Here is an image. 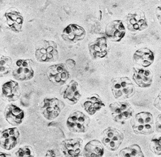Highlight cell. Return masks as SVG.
Instances as JSON below:
<instances>
[{
  "label": "cell",
  "mask_w": 161,
  "mask_h": 157,
  "mask_svg": "<svg viewBox=\"0 0 161 157\" xmlns=\"http://www.w3.org/2000/svg\"><path fill=\"white\" fill-rule=\"evenodd\" d=\"M110 87L111 92L116 99H129L136 93L135 85L127 77L113 78L111 80Z\"/></svg>",
  "instance_id": "2"
},
{
  "label": "cell",
  "mask_w": 161,
  "mask_h": 157,
  "mask_svg": "<svg viewBox=\"0 0 161 157\" xmlns=\"http://www.w3.org/2000/svg\"><path fill=\"white\" fill-rule=\"evenodd\" d=\"M130 126L136 135H150L155 131L153 116L147 111H142L135 115L131 120Z\"/></svg>",
  "instance_id": "1"
},
{
  "label": "cell",
  "mask_w": 161,
  "mask_h": 157,
  "mask_svg": "<svg viewBox=\"0 0 161 157\" xmlns=\"http://www.w3.org/2000/svg\"><path fill=\"white\" fill-rule=\"evenodd\" d=\"M86 31L84 28L75 24H70L63 30L62 37L64 42L75 43L84 39Z\"/></svg>",
  "instance_id": "12"
},
{
  "label": "cell",
  "mask_w": 161,
  "mask_h": 157,
  "mask_svg": "<svg viewBox=\"0 0 161 157\" xmlns=\"http://www.w3.org/2000/svg\"><path fill=\"white\" fill-rule=\"evenodd\" d=\"M63 97L70 104H75L79 101L81 94L77 81L73 80L69 83L64 91Z\"/></svg>",
  "instance_id": "21"
},
{
  "label": "cell",
  "mask_w": 161,
  "mask_h": 157,
  "mask_svg": "<svg viewBox=\"0 0 161 157\" xmlns=\"http://www.w3.org/2000/svg\"><path fill=\"white\" fill-rule=\"evenodd\" d=\"M83 141L82 138H69L60 143V149L66 157H76L79 156L82 152Z\"/></svg>",
  "instance_id": "14"
},
{
  "label": "cell",
  "mask_w": 161,
  "mask_h": 157,
  "mask_svg": "<svg viewBox=\"0 0 161 157\" xmlns=\"http://www.w3.org/2000/svg\"><path fill=\"white\" fill-rule=\"evenodd\" d=\"M34 75L33 62L30 59H20L16 62L13 76L17 80L25 81L32 79Z\"/></svg>",
  "instance_id": "10"
},
{
  "label": "cell",
  "mask_w": 161,
  "mask_h": 157,
  "mask_svg": "<svg viewBox=\"0 0 161 157\" xmlns=\"http://www.w3.org/2000/svg\"><path fill=\"white\" fill-rule=\"evenodd\" d=\"M153 106L158 110L161 111V90L158 95L157 97L155 98L153 101Z\"/></svg>",
  "instance_id": "28"
},
{
  "label": "cell",
  "mask_w": 161,
  "mask_h": 157,
  "mask_svg": "<svg viewBox=\"0 0 161 157\" xmlns=\"http://www.w3.org/2000/svg\"><path fill=\"white\" fill-rule=\"evenodd\" d=\"M104 149L103 143L97 140L90 141L83 149V155L87 157H100L104 155Z\"/></svg>",
  "instance_id": "23"
},
{
  "label": "cell",
  "mask_w": 161,
  "mask_h": 157,
  "mask_svg": "<svg viewBox=\"0 0 161 157\" xmlns=\"http://www.w3.org/2000/svg\"><path fill=\"white\" fill-rule=\"evenodd\" d=\"M21 94L20 86L14 81H9L2 86L3 96L9 102L19 99Z\"/></svg>",
  "instance_id": "20"
},
{
  "label": "cell",
  "mask_w": 161,
  "mask_h": 157,
  "mask_svg": "<svg viewBox=\"0 0 161 157\" xmlns=\"http://www.w3.org/2000/svg\"><path fill=\"white\" fill-rule=\"evenodd\" d=\"M20 133L17 127L9 128L1 132L0 145L2 148L11 150L17 145L20 140Z\"/></svg>",
  "instance_id": "11"
},
{
  "label": "cell",
  "mask_w": 161,
  "mask_h": 157,
  "mask_svg": "<svg viewBox=\"0 0 161 157\" xmlns=\"http://www.w3.org/2000/svg\"><path fill=\"white\" fill-rule=\"evenodd\" d=\"M5 120L10 125L17 126L21 124L24 118V111L13 104L8 105L4 111Z\"/></svg>",
  "instance_id": "19"
},
{
  "label": "cell",
  "mask_w": 161,
  "mask_h": 157,
  "mask_svg": "<svg viewBox=\"0 0 161 157\" xmlns=\"http://www.w3.org/2000/svg\"><path fill=\"white\" fill-rule=\"evenodd\" d=\"M13 60L8 56H2L0 61L1 77H5L11 72L12 69Z\"/></svg>",
  "instance_id": "25"
},
{
  "label": "cell",
  "mask_w": 161,
  "mask_h": 157,
  "mask_svg": "<svg viewBox=\"0 0 161 157\" xmlns=\"http://www.w3.org/2000/svg\"><path fill=\"white\" fill-rule=\"evenodd\" d=\"M4 18L5 25L8 29L16 33L21 31L24 19L20 12L15 10L9 11L5 13Z\"/></svg>",
  "instance_id": "17"
},
{
  "label": "cell",
  "mask_w": 161,
  "mask_h": 157,
  "mask_svg": "<svg viewBox=\"0 0 161 157\" xmlns=\"http://www.w3.org/2000/svg\"><path fill=\"white\" fill-rule=\"evenodd\" d=\"M0 157H11V155L9 154H6L5 153L1 152L0 153Z\"/></svg>",
  "instance_id": "31"
},
{
  "label": "cell",
  "mask_w": 161,
  "mask_h": 157,
  "mask_svg": "<svg viewBox=\"0 0 161 157\" xmlns=\"http://www.w3.org/2000/svg\"><path fill=\"white\" fill-rule=\"evenodd\" d=\"M155 14H156V16L158 20V22L161 25V6L157 7L156 9V11H155Z\"/></svg>",
  "instance_id": "30"
},
{
  "label": "cell",
  "mask_w": 161,
  "mask_h": 157,
  "mask_svg": "<svg viewBox=\"0 0 161 157\" xmlns=\"http://www.w3.org/2000/svg\"><path fill=\"white\" fill-rule=\"evenodd\" d=\"M47 75L49 81L57 86L64 85L69 78V72L64 64L50 65L47 69Z\"/></svg>",
  "instance_id": "9"
},
{
  "label": "cell",
  "mask_w": 161,
  "mask_h": 157,
  "mask_svg": "<svg viewBox=\"0 0 161 157\" xmlns=\"http://www.w3.org/2000/svg\"><path fill=\"white\" fill-rule=\"evenodd\" d=\"M155 55L153 52L147 48H142L136 50L133 55L134 63L140 67L147 68L154 62Z\"/></svg>",
  "instance_id": "18"
},
{
  "label": "cell",
  "mask_w": 161,
  "mask_h": 157,
  "mask_svg": "<svg viewBox=\"0 0 161 157\" xmlns=\"http://www.w3.org/2000/svg\"><path fill=\"white\" fill-rule=\"evenodd\" d=\"M101 138L103 145L108 150L114 152L118 150L122 144L125 136L120 130L109 126L103 131Z\"/></svg>",
  "instance_id": "6"
},
{
  "label": "cell",
  "mask_w": 161,
  "mask_h": 157,
  "mask_svg": "<svg viewBox=\"0 0 161 157\" xmlns=\"http://www.w3.org/2000/svg\"><path fill=\"white\" fill-rule=\"evenodd\" d=\"M104 103L99 96L95 94L86 99L83 103V107L88 115H93L103 107H105Z\"/></svg>",
  "instance_id": "22"
},
{
  "label": "cell",
  "mask_w": 161,
  "mask_h": 157,
  "mask_svg": "<svg viewBox=\"0 0 161 157\" xmlns=\"http://www.w3.org/2000/svg\"><path fill=\"white\" fill-rule=\"evenodd\" d=\"M150 150L155 155L161 156V137L153 138L150 143Z\"/></svg>",
  "instance_id": "26"
},
{
  "label": "cell",
  "mask_w": 161,
  "mask_h": 157,
  "mask_svg": "<svg viewBox=\"0 0 161 157\" xmlns=\"http://www.w3.org/2000/svg\"><path fill=\"white\" fill-rule=\"evenodd\" d=\"M155 125L156 131L161 133V114L158 115L156 118Z\"/></svg>",
  "instance_id": "29"
},
{
  "label": "cell",
  "mask_w": 161,
  "mask_h": 157,
  "mask_svg": "<svg viewBox=\"0 0 161 157\" xmlns=\"http://www.w3.org/2000/svg\"><path fill=\"white\" fill-rule=\"evenodd\" d=\"M35 57L40 63L56 62L59 58L57 43L52 40H42L36 45Z\"/></svg>",
  "instance_id": "3"
},
{
  "label": "cell",
  "mask_w": 161,
  "mask_h": 157,
  "mask_svg": "<svg viewBox=\"0 0 161 157\" xmlns=\"http://www.w3.org/2000/svg\"><path fill=\"white\" fill-rule=\"evenodd\" d=\"M125 23L130 31H141L148 27L147 19L144 12L136 9L128 13L125 18Z\"/></svg>",
  "instance_id": "8"
},
{
  "label": "cell",
  "mask_w": 161,
  "mask_h": 157,
  "mask_svg": "<svg viewBox=\"0 0 161 157\" xmlns=\"http://www.w3.org/2000/svg\"><path fill=\"white\" fill-rule=\"evenodd\" d=\"M64 106V103L58 98H45L40 107V111L46 120L52 121L59 115Z\"/></svg>",
  "instance_id": "7"
},
{
  "label": "cell",
  "mask_w": 161,
  "mask_h": 157,
  "mask_svg": "<svg viewBox=\"0 0 161 157\" xmlns=\"http://www.w3.org/2000/svg\"><path fill=\"white\" fill-rule=\"evenodd\" d=\"M91 57L93 59L105 58L108 53L107 38L105 36L97 38L88 44Z\"/></svg>",
  "instance_id": "15"
},
{
  "label": "cell",
  "mask_w": 161,
  "mask_h": 157,
  "mask_svg": "<svg viewBox=\"0 0 161 157\" xmlns=\"http://www.w3.org/2000/svg\"><path fill=\"white\" fill-rule=\"evenodd\" d=\"M109 109L113 121L123 125L126 121L132 117L134 109L130 103L125 101L114 102L109 105Z\"/></svg>",
  "instance_id": "4"
},
{
  "label": "cell",
  "mask_w": 161,
  "mask_h": 157,
  "mask_svg": "<svg viewBox=\"0 0 161 157\" xmlns=\"http://www.w3.org/2000/svg\"><path fill=\"white\" fill-rule=\"evenodd\" d=\"M133 70L132 79L136 84L140 88L150 87L152 84L153 75L149 70L144 68L135 67Z\"/></svg>",
  "instance_id": "16"
},
{
  "label": "cell",
  "mask_w": 161,
  "mask_h": 157,
  "mask_svg": "<svg viewBox=\"0 0 161 157\" xmlns=\"http://www.w3.org/2000/svg\"><path fill=\"white\" fill-rule=\"evenodd\" d=\"M105 33L112 42H118L125 35V27L121 20H113L107 24Z\"/></svg>",
  "instance_id": "13"
},
{
  "label": "cell",
  "mask_w": 161,
  "mask_h": 157,
  "mask_svg": "<svg viewBox=\"0 0 161 157\" xmlns=\"http://www.w3.org/2000/svg\"><path fill=\"white\" fill-rule=\"evenodd\" d=\"M119 155L122 157H145L141 147L137 144H132L123 149L120 151Z\"/></svg>",
  "instance_id": "24"
},
{
  "label": "cell",
  "mask_w": 161,
  "mask_h": 157,
  "mask_svg": "<svg viewBox=\"0 0 161 157\" xmlns=\"http://www.w3.org/2000/svg\"><path fill=\"white\" fill-rule=\"evenodd\" d=\"M90 118L81 112L77 110L71 113L67 121V126L70 132L74 133H84L89 126Z\"/></svg>",
  "instance_id": "5"
},
{
  "label": "cell",
  "mask_w": 161,
  "mask_h": 157,
  "mask_svg": "<svg viewBox=\"0 0 161 157\" xmlns=\"http://www.w3.org/2000/svg\"><path fill=\"white\" fill-rule=\"evenodd\" d=\"M16 156L19 157H34V151L30 146H24L18 149L16 153Z\"/></svg>",
  "instance_id": "27"
}]
</instances>
